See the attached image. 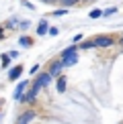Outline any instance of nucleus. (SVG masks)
<instances>
[{
    "label": "nucleus",
    "mask_w": 123,
    "mask_h": 124,
    "mask_svg": "<svg viewBox=\"0 0 123 124\" xmlns=\"http://www.w3.org/2000/svg\"><path fill=\"white\" fill-rule=\"evenodd\" d=\"M62 69H64V65H62V61H53V63L49 65V69H47V73H49L51 77H58Z\"/></svg>",
    "instance_id": "nucleus-3"
},
{
    "label": "nucleus",
    "mask_w": 123,
    "mask_h": 124,
    "mask_svg": "<svg viewBox=\"0 0 123 124\" xmlns=\"http://www.w3.org/2000/svg\"><path fill=\"white\" fill-rule=\"evenodd\" d=\"M47 29H49V23L43 18V20L37 24V35H41V37H43V35H47Z\"/></svg>",
    "instance_id": "nucleus-7"
},
{
    "label": "nucleus",
    "mask_w": 123,
    "mask_h": 124,
    "mask_svg": "<svg viewBox=\"0 0 123 124\" xmlns=\"http://www.w3.org/2000/svg\"><path fill=\"white\" fill-rule=\"evenodd\" d=\"M33 118H35V112H33V110H29V112H23V114L19 116V120H17V122H19V124H29Z\"/></svg>",
    "instance_id": "nucleus-6"
},
{
    "label": "nucleus",
    "mask_w": 123,
    "mask_h": 124,
    "mask_svg": "<svg viewBox=\"0 0 123 124\" xmlns=\"http://www.w3.org/2000/svg\"><path fill=\"white\" fill-rule=\"evenodd\" d=\"M99 16H102V10H90V18H99Z\"/></svg>",
    "instance_id": "nucleus-12"
},
{
    "label": "nucleus",
    "mask_w": 123,
    "mask_h": 124,
    "mask_svg": "<svg viewBox=\"0 0 123 124\" xmlns=\"http://www.w3.org/2000/svg\"><path fill=\"white\" fill-rule=\"evenodd\" d=\"M20 73H23V65H14L12 69L8 71V79L10 81H17L19 77H20Z\"/></svg>",
    "instance_id": "nucleus-5"
},
{
    "label": "nucleus",
    "mask_w": 123,
    "mask_h": 124,
    "mask_svg": "<svg viewBox=\"0 0 123 124\" xmlns=\"http://www.w3.org/2000/svg\"><path fill=\"white\" fill-rule=\"evenodd\" d=\"M0 39H4V29H0Z\"/></svg>",
    "instance_id": "nucleus-17"
},
{
    "label": "nucleus",
    "mask_w": 123,
    "mask_h": 124,
    "mask_svg": "<svg viewBox=\"0 0 123 124\" xmlns=\"http://www.w3.org/2000/svg\"><path fill=\"white\" fill-rule=\"evenodd\" d=\"M60 2L64 4V6H72V4H76L78 0H60Z\"/></svg>",
    "instance_id": "nucleus-14"
},
{
    "label": "nucleus",
    "mask_w": 123,
    "mask_h": 124,
    "mask_svg": "<svg viewBox=\"0 0 123 124\" xmlns=\"http://www.w3.org/2000/svg\"><path fill=\"white\" fill-rule=\"evenodd\" d=\"M37 71H39V65H33V67H31V73H33V75L37 73Z\"/></svg>",
    "instance_id": "nucleus-16"
},
{
    "label": "nucleus",
    "mask_w": 123,
    "mask_h": 124,
    "mask_svg": "<svg viewBox=\"0 0 123 124\" xmlns=\"http://www.w3.org/2000/svg\"><path fill=\"white\" fill-rule=\"evenodd\" d=\"M19 45H20V47H27V49H29L31 45H33V39H31L29 35H23V37L19 39Z\"/></svg>",
    "instance_id": "nucleus-8"
},
{
    "label": "nucleus",
    "mask_w": 123,
    "mask_h": 124,
    "mask_svg": "<svg viewBox=\"0 0 123 124\" xmlns=\"http://www.w3.org/2000/svg\"><path fill=\"white\" fill-rule=\"evenodd\" d=\"M8 63H10V55H8V53H4V55H2V69H6Z\"/></svg>",
    "instance_id": "nucleus-10"
},
{
    "label": "nucleus",
    "mask_w": 123,
    "mask_h": 124,
    "mask_svg": "<svg viewBox=\"0 0 123 124\" xmlns=\"http://www.w3.org/2000/svg\"><path fill=\"white\" fill-rule=\"evenodd\" d=\"M47 33L51 35V37H55V35H58V29H55V27H49V29H47Z\"/></svg>",
    "instance_id": "nucleus-15"
},
{
    "label": "nucleus",
    "mask_w": 123,
    "mask_h": 124,
    "mask_svg": "<svg viewBox=\"0 0 123 124\" xmlns=\"http://www.w3.org/2000/svg\"><path fill=\"white\" fill-rule=\"evenodd\" d=\"M29 27H31L29 20H20V24H19V29H20V31H29Z\"/></svg>",
    "instance_id": "nucleus-11"
},
{
    "label": "nucleus",
    "mask_w": 123,
    "mask_h": 124,
    "mask_svg": "<svg viewBox=\"0 0 123 124\" xmlns=\"http://www.w3.org/2000/svg\"><path fill=\"white\" fill-rule=\"evenodd\" d=\"M64 14H68V8H60L53 12V16H64Z\"/></svg>",
    "instance_id": "nucleus-13"
},
{
    "label": "nucleus",
    "mask_w": 123,
    "mask_h": 124,
    "mask_svg": "<svg viewBox=\"0 0 123 124\" xmlns=\"http://www.w3.org/2000/svg\"><path fill=\"white\" fill-rule=\"evenodd\" d=\"M90 43H92V47H109V45H113V39H111V37H107V35H102V37L92 39Z\"/></svg>",
    "instance_id": "nucleus-1"
},
{
    "label": "nucleus",
    "mask_w": 123,
    "mask_h": 124,
    "mask_svg": "<svg viewBox=\"0 0 123 124\" xmlns=\"http://www.w3.org/2000/svg\"><path fill=\"white\" fill-rule=\"evenodd\" d=\"M41 2H47L49 4V2H55V0H41Z\"/></svg>",
    "instance_id": "nucleus-18"
},
{
    "label": "nucleus",
    "mask_w": 123,
    "mask_h": 124,
    "mask_svg": "<svg viewBox=\"0 0 123 124\" xmlns=\"http://www.w3.org/2000/svg\"><path fill=\"white\" fill-rule=\"evenodd\" d=\"M27 87H29V81H27V79H23V81H19V85H17V90H14V94H12V96H14V100H19V98H20V96L25 94V90H27Z\"/></svg>",
    "instance_id": "nucleus-4"
},
{
    "label": "nucleus",
    "mask_w": 123,
    "mask_h": 124,
    "mask_svg": "<svg viewBox=\"0 0 123 124\" xmlns=\"http://www.w3.org/2000/svg\"><path fill=\"white\" fill-rule=\"evenodd\" d=\"M49 81H51V75L47 73V71H45V73H39V75H37V79H35V84H33V85L41 90V87H45V85L49 84Z\"/></svg>",
    "instance_id": "nucleus-2"
},
{
    "label": "nucleus",
    "mask_w": 123,
    "mask_h": 124,
    "mask_svg": "<svg viewBox=\"0 0 123 124\" xmlns=\"http://www.w3.org/2000/svg\"><path fill=\"white\" fill-rule=\"evenodd\" d=\"M66 81H68V79H66L64 75H58V92H60V94L66 92Z\"/></svg>",
    "instance_id": "nucleus-9"
}]
</instances>
